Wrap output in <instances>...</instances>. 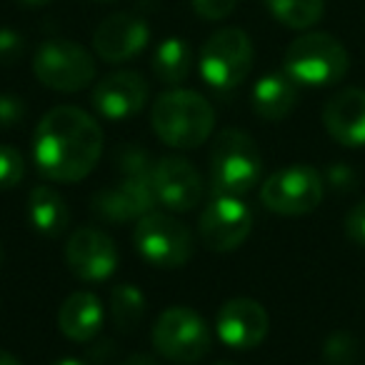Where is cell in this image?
Masks as SVG:
<instances>
[{"instance_id": "d590c367", "label": "cell", "mask_w": 365, "mask_h": 365, "mask_svg": "<svg viewBox=\"0 0 365 365\" xmlns=\"http://www.w3.org/2000/svg\"><path fill=\"white\" fill-rule=\"evenodd\" d=\"M0 265H3V248H0Z\"/></svg>"}, {"instance_id": "8992f818", "label": "cell", "mask_w": 365, "mask_h": 365, "mask_svg": "<svg viewBox=\"0 0 365 365\" xmlns=\"http://www.w3.org/2000/svg\"><path fill=\"white\" fill-rule=\"evenodd\" d=\"M198 68L215 91H233L253 68V41L240 28H220L200 48Z\"/></svg>"}, {"instance_id": "d4e9b609", "label": "cell", "mask_w": 365, "mask_h": 365, "mask_svg": "<svg viewBox=\"0 0 365 365\" xmlns=\"http://www.w3.org/2000/svg\"><path fill=\"white\" fill-rule=\"evenodd\" d=\"M115 163L125 175L135 178H153V165H155L140 145H120L115 150Z\"/></svg>"}, {"instance_id": "ac0fdd59", "label": "cell", "mask_w": 365, "mask_h": 365, "mask_svg": "<svg viewBox=\"0 0 365 365\" xmlns=\"http://www.w3.org/2000/svg\"><path fill=\"white\" fill-rule=\"evenodd\" d=\"M58 328L76 343H88L103 328V303L91 290H78L68 295L58 310Z\"/></svg>"}, {"instance_id": "7402d4cb", "label": "cell", "mask_w": 365, "mask_h": 365, "mask_svg": "<svg viewBox=\"0 0 365 365\" xmlns=\"http://www.w3.org/2000/svg\"><path fill=\"white\" fill-rule=\"evenodd\" d=\"M270 16L285 28L305 31L313 28L323 18L325 0H265Z\"/></svg>"}, {"instance_id": "8d00e7d4", "label": "cell", "mask_w": 365, "mask_h": 365, "mask_svg": "<svg viewBox=\"0 0 365 365\" xmlns=\"http://www.w3.org/2000/svg\"><path fill=\"white\" fill-rule=\"evenodd\" d=\"M215 365H233V363H225V360H223V363H215Z\"/></svg>"}, {"instance_id": "9a60e30c", "label": "cell", "mask_w": 365, "mask_h": 365, "mask_svg": "<svg viewBox=\"0 0 365 365\" xmlns=\"http://www.w3.org/2000/svg\"><path fill=\"white\" fill-rule=\"evenodd\" d=\"M150 86L135 71H118L106 76L93 91V106L110 120H125L145 108Z\"/></svg>"}, {"instance_id": "4316f807", "label": "cell", "mask_w": 365, "mask_h": 365, "mask_svg": "<svg viewBox=\"0 0 365 365\" xmlns=\"http://www.w3.org/2000/svg\"><path fill=\"white\" fill-rule=\"evenodd\" d=\"M26 120V103L23 98L3 93L0 96V130H11Z\"/></svg>"}, {"instance_id": "7a4b0ae2", "label": "cell", "mask_w": 365, "mask_h": 365, "mask_svg": "<svg viewBox=\"0 0 365 365\" xmlns=\"http://www.w3.org/2000/svg\"><path fill=\"white\" fill-rule=\"evenodd\" d=\"M150 123L155 135L165 145L178 150H193L203 145L215 128V110L195 91L175 88L163 93L150 110Z\"/></svg>"}, {"instance_id": "7c38bea8", "label": "cell", "mask_w": 365, "mask_h": 365, "mask_svg": "<svg viewBox=\"0 0 365 365\" xmlns=\"http://www.w3.org/2000/svg\"><path fill=\"white\" fill-rule=\"evenodd\" d=\"M66 260L73 275L88 283H98L115 273L118 248L108 233L98 228H81L68 238Z\"/></svg>"}, {"instance_id": "277c9868", "label": "cell", "mask_w": 365, "mask_h": 365, "mask_svg": "<svg viewBox=\"0 0 365 365\" xmlns=\"http://www.w3.org/2000/svg\"><path fill=\"white\" fill-rule=\"evenodd\" d=\"M283 66L298 86L325 88L335 86L348 73L350 58L338 38L328 33H305L288 46Z\"/></svg>"}, {"instance_id": "e575fe53", "label": "cell", "mask_w": 365, "mask_h": 365, "mask_svg": "<svg viewBox=\"0 0 365 365\" xmlns=\"http://www.w3.org/2000/svg\"><path fill=\"white\" fill-rule=\"evenodd\" d=\"M21 3H26V6H33V8H38V6H46V3H51V0H21Z\"/></svg>"}, {"instance_id": "8fae6325", "label": "cell", "mask_w": 365, "mask_h": 365, "mask_svg": "<svg viewBox=\"0 0 365 365\" xmlns=\"http://www.w3.org/2000/svg\"><path fill=\"white\" fill-rule=\"evenodd\" d=\"M153 190L158 203L165 208L188 213L203 198V180L190 160L180 155H165L153 165Z\"/></svg>"}, {"instance_id": "1f68e13d", "label": "cell", "mask_w": 365, "mask_h": 365, "mask_svg": "<svg viewBox=\"0 0 365 365\" xmlns=\"http://www.w3.org/2000/svg\"><path fill=\"white\" fill-rule=\"evenodd\" d=\"M120 365H158V363L150 358V355H145V353H138V355H130V358H125Z\"/></svg>"}, {"instance_id": "4fadbf2b", "label": "cell", "mask_w": 365, "mask_h": 365, "mask_svg": "<svg viewBox=\"0 0 365 365\" xmlns=\"http://www.w3.org/2000/svg\"><path fill=\"white\" fill-rule=\"evenodd\" d=\"M270 328V318L258 300L233 298L218 310L215 330L223 345L233 350L258 348Z\"/></svg>"}, {"instance_id": "e0dca14e", "label": "cell", "mask_w": 365, "mask_h": 365, "mask_svg": "<svg viewBox=\"0 0 365 365\" xmlns=\"http://www.w3.org/2000/svg\"><path fill=\"white\" fill-rule=\"evenodd\" d=\"M323 125L345 148L365 145V91L343 88L323 108Z\"/></svg>"}, {"instance_id": "f1b7e54d", "label": "cell", "mask_w": 365, "mask_h": 365, "mask_svg": "<svg viewBox=\"0 0 365 365\" xmlns=\"http://www.w3.org/2000/svg\"><path fill=\"white\" fill-rule=\"evenodd\" d=\"M190 3L203 21H223L238 6V0H190Z\"/></svg>"}, {"instance_id": "4dcf8cb0", "label": "cell", "mask_w": 365, "mask_h": 365, "mask_svg": "<svg viewBox=\"0 0 365 365\" xmlns=\"http://www.w3.org/2000/svg\"><path fill=\"white\" fill-rule=\"evenodd\" d=\"M328 182L330 188L340 190V193H350V190H355V185H358V175H355V170L350 165H345V163H338V165H330L328 168Z\"/></svg>"}, {"instance_id": "836d02e7", "label": "cell", "mask_w": 365, "mask_h": 365, "mask_svg": "<svg viewBox=\"0 0 365 365\" xmlns=\"http://www.w3.org/2000/svg\"><path fill=\"white\" fill-rule=\"evenodd\" d=\"M53 365H86V363H81V360H76V358H63V360H56Z\"/></svg>"}, {"instance_id": "ba28073f", "label": "cell", "mask_w": 365, "mask_h": 365, "mask_svg": "<svg viewBox=\"0 0 365 365\" xmlns=\"http://www.w3.org/2000/svg\"><path fill=\"white\" fill-rule=\"evenodd\" d=\"M33 73L51 91L76 93L93 83L96 58L78 43L53 38L38 48L36 58H33Z\"/></svg>"}, {"instance_id": "3957f363", "label": "cell", "mask_w": 365, "mask_h": 365, "mask_svg": "<svg viewBox=\"0 0 365 365\" xmlns=\"http://www.w3.org/2000/svg\"><path fill=\"white\" fill-rule=\"evenodd\" d=\"M263 170V158L248 133L225 128L210 148V178L220 195H243L255 188Z\"/></svg>"}, {"instance_id": "6da1fadb", "label": "cell", "mask_w": 365, "mask_h": 365, "mask_svg": "<svg viewBox=\"0 0 365 365\" xmlns=\"http://www.w3.org/2000/svg\"><path fill=\"white\" fill-rule=\"evenodd\" d=\"M38 170L56 182H78L103 155V130L91 113L58 106L41 118L33 138Z\"/></svg>"}, {"instance_id": "30bf717a", "label": "cell", "mask_w": 365, "mask_h": 365, "mask_svg": "<svg viewBox=\"0 0 365 365\" xmlns=\"http://www.w3.org/2000/svg\"><path fill=\"white\" fill-rule=\"evenodd\" d=\"M253 230V213L238 195H220L200 213L198 233L205 248L230 253L248 240Z\"/></svg>"}, {"instance_id": "d6986e66", "label": "cell", "mask_w": 365, "mask_h": 365, "mask_svg": "<svg viewBox=\"0 0 365 365\" xmlns=\"http://www.w3.org/2000/svg\"><path fill=\"white\" fill-rule=\"evenodd\" d=\"M253 110L263 120H283L298 103V83L288 73L263 76L253 88Z\"/></svg>"}, {"instance_id": "cb8c5ba5", "label": "cell", "mask_w": 365, "mask_h": 365, "mask_svg": "<svg viewBox=\"0 0 365 365\" xmlns=\"http://www.w3.org/2000/svg\"><path fill=\"white\" fill-rule=\"evenodd\" d=\"M355 355H358V340H355L350 333H345V330L333 333L328 340H325L323 360L328 365H353Z\"/></svg>"}, {"instance_id": "d6a6232c", "label": "cell", "mask_w": 365, "mask_h": 365, "mask_svg": "<svg viewBox=\"0 0 365 365\" xmlns=\"http://www.w3.org/2000/svg\"><path fill=\"white\" fill-rule=\"evenodd\" d=\"M0 365H23V363L16 358V355L6 353V350H0Z\"/></svg>"}, {"instance_id": "ffe728a7", "label": "cell", "mask_w": 365, "mask_h": 365, "mask_svg": "<svg viewBox=\"0 0 365 365\" xmlns=\"http://www.w3.org/2000/svg\"><path fill=\"white\" fill-rule=\"evenodd\" d=\"M28 215L31 223L38 233L48 235V238H58L68 230L71 225V210L68 203L56 188L51 185H38L28 195Z\"/></svg>"}, {"instance_id": "52a82bcc", "label": "cell", "mask_w": 365, "mask_h": 365, "mask_svg": "<svg viewBox=\"0 0 365 365\" xmlns=\"http://www.w3.org/2000/svg\"><path fill=\"white\" fill-rule=\"evenodd\" d=\"M138 253L150 265L163 270L182 268L193 258V233L188 225L165 213H148L133 230Z\"/></svg>"}, {"instance_id": "83f0119b", "label": "cell", "mask_w": 365, "mask_h": 365, "mask_svg": "<svg viewBox=\"0 0 365 365\" xmlns=\"http://www.w3.org/2000/svg\"><path fill=\"white\" fill-rule=\"evenodd\" d=\"M26 53V41L13 28H0V66H13Z\"/></svg>"}, {"instance_id": "f546056e", "label": "cell", "mask_w": 365, "mask_h": 365, "mask_svg": "<svg viewBox=\"0 0 365 365\" xmlns=\"http://www.w3.org/2000/svg\"><path fill=\"white\" fill-rule=\"evenodd\" d=\"M345 235L355 245L365 248V200H360L348 215H345Z\"/></svg>"}, {"instance_id": "484cf974", "label": "cell", "mask_w": 365, "mask_h": 365, "mask_svg": "<svg viewBox=\"0 0 365 365\" xmlns=\"http://www.w3.org/2000/svg\"><path fill=\"white\" fill-rule=\"evenodd\" d=\"M26 173V160L13 145H0V190L16 188Z\"/></svg>"}, {"instance_id": "603a6c76", "label": "cell", "mask_w": 365, "mask_h": 365, "mask_svg": "<svg viewBox=\"0 0 365 365\" xmlns=\"http://www.w3.org/2000/svg\"><path fill=\"white\" fill-rule=\"evenodd\" d=\"M145 315V295L135 285H118L110 293V318L120 333H130Z\"/></svg>"}, {"instance_id": "5bb4252c", "label": "cell", "mask_w": 365, "mask_h": 365, "mask_svg": "<svg viewBox=\"0 0 365 365\" xmlns=\"http://www.w3.org/2000/svg\"><path fill=\"white\" fill-rule=\"evenodd\" d=\"M155 190H153L150 178L125 175V180L108 185L93 195V213L110 223H128V220H140L155 205Z\"/></svg>"}, {"instance_id": "9c48e42d", "label": "cell", "mask_w": 365, "mask_h": 365, "mask_svg": "<svg viewBox=\"0 0 365 365\" xmlns=\"http://www.w3.org/2000/svg\"><path fill=\"white\" fill-rule=\"evenodd\" d=\"M325 193L323 178L310 165H288L275 170L260 188V200L278 215H305L320 205Z\"/></svg>"}, {"instance_id": "44dd1931", "label": "cell", "mask_w": 365, "mask_h": 365, "mask_svg": "<svg viewBox=\"0 0 365 365\" xmlns=\"http://www.w3.org/2000/svg\"><path fill=\"white\" fill-rule=\"evenodd\" d=\"M193 71V48L182 38H165L153 53V73L165 86H180Z\"/></svg>"}, {"instance_id": "5b68a950", "label": "cell", "mask_w": 365, "mask_h": 365, "mask_svg": "<svg viewBox=\"0 0 365 365\" xmlns=\"http://www.w3.org/2000/svg\"><path fill=\"white\" fill-rule=\"evenodd\" d=\"M153 345L170 363L193 365L210 353L213 333L203 315H198L188 305L165 308L153 328Z\"/></svg>"}, {"instance_id": "2e32d148", "label": "cell", "mask_w": 365, "mask_h": 365, "mask_svg": "<svg viewBox=\"0 0 365 365\" xmlns=\"http://www.w3.org/2000/svg\"><path fill=\"white\" fill-rule=\"evenodd\" d=\"M150 41V28L133 13L108 16L93 36V48L106 63H125L135 58Z\"/></svg>"}]
</instances>
